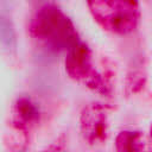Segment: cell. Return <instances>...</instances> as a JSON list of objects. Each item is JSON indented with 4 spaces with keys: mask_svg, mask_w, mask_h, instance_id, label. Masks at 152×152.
<instances>
[{
    "mask_svg": "<svg viewBox=\"0 0 152 152\" xmlns=\"http://www.w3.org/2000/svg\"><path fill=\"white\" fill-rule=\"evenodd\" d=\"M94 19L106 30L127 33L134 30L139 19L137 0H87Z\"/></svg>",
    "mask_w": 152,
    "mask_h": 152,
    "instance_id": "6da1fadb",
    "label": "cell"
}]
</instances>
